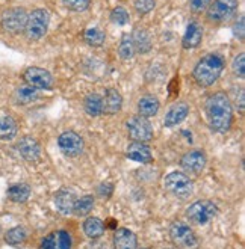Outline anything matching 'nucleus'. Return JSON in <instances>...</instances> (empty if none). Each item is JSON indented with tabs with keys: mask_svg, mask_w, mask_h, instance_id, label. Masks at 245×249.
I'll list each match as a JSON object with an SVG mask.
<instances>
[{
	"mask_svg": "<svg viewBox=\"0 0 245 249\" xmlns=\"http://www.w3.org/2000/svg\"><path fill=\"white\" fill-rule=\"evenodd\" d=\"M62 3L65 5V8H68L70 11L75 12H82L85 9H88L91 0H62Z\"/></svg>",
	"mask_w": 245,
	"mask_h": 249,
	"instance_id": "473e14b6",
	"label": "nucleus"
},
{
	"mask_svg": "<svg viewBox=\"0 0 245 249\" xmlns=\"http://www.w3.org/2000/svg\"><path fill=\"white\" fill-rule=\"evenodd\" d=\"M244 23H245V18L244 17H239V20L233 24V34L241 41L245 38V29H244L245 26H244Z\"/></svg>",
	"mask_w": 245,
	"mask_h": 249,
	"instance_id": "e433bc0d",
	"label": "nucleus"
},
{
	"mask_svg": "<svg viewBox=\"0 0 245 249\" xmlns=\"http://www.w3.org/2000/svg\"><path fill=\"white\" fill-rule=\"evenodd\" d=\"M188 113H189V106L186 105L185 101H179V103L172 105L164 118L165 127H174L180 124L186 116H188Z\"/></svg>",
	"mask_w": 245,
	"mask_h": 249,
	"instance_id": "a211bd4d",
	"label": "nucleus"
},
{
	"mask_svg": "<svg viewBox=\"0 0 245 249\" xmlns=\"http://www.w3.org/2000/svg\"><path fill=\"white\" fill-rule=\"evenodd\" d=\"M136 53V49H135V44L132 41V36L129 35H124L120 41V46H118V54L123 61H129L132 59Z\"/></svg>",
	"mask_w": 245,
	"mask_h": 249,
	"instance_id": "7c9ffc66",
	"label": "nucleus"
},
{
	"mask_svg": "<svg viewBox=\"0 0 245 249\" xmlns=\"http://www.w3.org/2000/svg\"><path fill=\"white\" fill-rule=\"evenodd\" d=\"M217 214H218L217 204H213L209 199L195 201L194 204H191V206L186 209V217H188L189 222H192L195 225H206Z\"/></svg>",
	"mask_w": 245,
	"mask_h": 249,
	"instance_id": "39448f33",
	"label": "nucleus"
},
{
	"mask_svg": "<svg viewBox=\"0 0 245 249\" xmlns=\"http://www.w3.org/2000/svg\"><path fill=\"white\" fill-rule=\"evenodd\" d=\"M156 5V0H135L133 2V6L136 9L138 14L144 16V14H149Z\"/></svg>",
	"mask_w": 245,
	"mask_h": 249,
	"instance_id": "f704fd0d",
	"label": "nucleus"
},
{
	"mask_svg": "<svg viewBox=\"0 0 245 249\" xmlns=\"http://www.w3.org/2000/svg\"><path fill=\"white\" fill-rule=\"evenodd\" d=\"M17 121L5 112L0 113V141H12L17 136Z\"/></svg>",
	"mask_w": 245,
	"mask_h": 249,
	"instance_id": "aec40b11",
	"label": "nucleus"
},
{
	"mask_svg": "<svg viewBox=\"0 0 245 249\" xmlns=\"http://www.w3.org/2000/svg\"><path fill=\"white\" fill-rule=\"evenodd\" d=\"M132 41L135 44V49L136 52L142 53V54H146L151 50L153 47V42H151V36L150 34L146 31V29H142V27H138L133 31L132 34Z\"/></svg>",
	"mask_w": 245,
	"mask_h": 249,
	"instance_id": "412c9836",
	"label": "nucleus"
},
{
	"mask_svg": "<svg viewBox=\"0 0 245 249\" xmlns=\"http://www.w3.org/2000/svg\"><path fill=\"white\" fill-rule=\"evenodd\" d=\"M85 112L90 116H98L103 113V98L98 94H90L85 98Z\"/></svg>",
	"mask_w": 245,
	"mask_h": 249,
	"instance_id": "bb28decb",
	"label": "nucleus"
},
{
	"mask_svg": "<svg viewBox=\"0 0 245 249\" xmlns=\"http://www.w3.org/2000/svg\"><path fill=\"white\" fill-rule=\"evenodd\" d=\"M206 162H207V159L203 151L192 150V151H188L180 159V166L188 174L198 175L206 168Z\"/></svg>",
	"mask_w": 245,
	"mask_h": 249,
	"instance_id": "f8f14e48",
	"label": "nucleus"
},
{
	"mask_svg": "<svg viewBox=\"0 0 245 249\" xmlns=\"http://www.w3.org/2000/svg\"><path fill=\"white\" fill-rule=\"evenodd\" d=\"M126 156L133 160L136 163H142V165H147L151 162V151H150V146L146 145L144 142H132L131 145L127 146V151Z\"/></svg>",
	"mask_w": 245,
	"mask_h": 249,
	"instance_id": "2eb2a0df",
	"label": "nucleus"
},
{
	"mask_svg": "<svg viewBox=\"0 0 245 249\" xmlns=\"http://www.w3.org/2000/svg\"><path fill=\"white\" fill-rule=\"evenodd\" d=\"M86 249H106L103 243H98V242H93L90 243L88 246H86Z\"/></svg>",
	"mask_w": 245,
	"mask_h": 249,
	"instance_id": "ea45409f",
	"label": "nucleus"
},
{
	"mask_svg": "<svg viewBox=\"0 0 245 249\" xmlns=\"http://www.w3.org/2000/svg\"><path fill=\"white\" fill-rule=\"evenodd\" d=\"M164 186L171 195L179 199H188L194 192V181L186 174L179 171L170 172L165 177Z\"/></svg>",
	"mask_w": 245,
	"mask_h": 249,
	"instance_id": "20e7f679",
	"label": "nucleus"
},
{
	"mask_svg": "<svg viewBox=\"0 0 245 249\" xmlns=\"http://www.w3.org/2000/svg\"><path fill=\"white\" fill-rule=\"evenodd\" d=\"M136 234L129 228H118L113 234V249H136Z\"/></svg>",
	"mask_w": 245,
	"mask_h": 249,
	"instance_id": "dca6fc26",
	"label": "nucleus"
},
{
	"mask_svg": "<svg viewBox=\"0 0 245 249\" xmlns=\"http://www.w3.org/2000/svg\"><path fill=\"white\" fill-rule=\"evenodd\" d=\"M224 57L218 53H209L197 62L192 76L200 86H210L218 80L224 70Z\"/></svg>",
	"mask_w": 245,
	"mask_h": 249,
	"instance_id": "f03ea898",
	"label": "nucleus"
},
{
	"mask_svg": "<svg viewBox=\"0 0 245 249\" xmlns=\"http://www.w3.org/2000/svg\"><path fill=\"white\" fill-rule=\"evenodd\" d=\"M23 79L24 82L35 88L37 91H49L53 88L55 85V80H53V76L50 72L44 68H39V67H29L24 74H23Z\"/></svg>",
	"mask_w": 245,
	"mask_h": 249,
	"instance_id": "0eeeda50",
	"label": "nucleus"
},
{
	"mask_svg": "<svg viewBox=\"0 0 245 249\" xmlns=\"http://www.w3.org/2000/svg\"><path fill=\"white\" fill-rule=\"evenodd\" d=\"M71 246H73V239L70 232L64 230L53 231L41 240V249H71Z\"/></svg>",
	"mask_w": 245,
	"mask_h": 249,
	"instance_id": "ddd939ff",
	"label": "nucleus"
},
{
	"mask_svg": "<svg viewBox=\"0 0 245 249\" xmlns=\"http://www.w3.org/2000/svg\"><path fill=\"white\" fill-rule=\"evenodd\" d=\"M210 2L212 0H189V8L194 12H201L210 5Z\"/></svg>",
	"mask_w": 245,
	"mask_h": 249,
	"instance_id": "c9c22d12",
	"label": "nucleus"
},
{
	"mask_svg": "<svg viewBox=\"0 0 245 249\" xmlns=\"http://www.w3.org/2000/svg\"><path fill=\"white\" fill-rule=\"evenodd\" d=\"M39 97L38 91L32 86H20L16 89L14 92V101H16L17 105H21V106H26V105H31L34 101H37Z\"/></svg>",
	"mask_w": 245,
	"mask_h": 249,
	"instance_id": "393cba45",
	"label": "nucleus"
},
{
	"mask_svg": "<svg viewBox=\"0 0 245 249\" xmlns=\"http://www.w3.org/2000/svg\"><path fill=\"white\" fill-rule=\"evenodd\" d=\"M206 116L213 131L226 133L233 123V109L224 92H217L206 101Z\"/></svg>",
	"mask_w": 245,
	"mask_h": 249,
	"instance_id": "f257e3e1",
	"label": "nucleus"
},
{
	"mask_svg": "<svg viewBox=\"0 0 245 249\" xmlns=\"http://www.w3.org/2000/svg\"><path fill=\"white\" fill-rule=\"evenodd\" d=\"M105 222L98 217H88L83 222V232L86 234V237H90L93 240L100 239L105 234Z\"/></svg>",
	"mask_w": 245,
	"mask_h": 249,
	"instance_id": "b1692460",
	"label": "nucleus"
},
{
	"mask_svg": "<svg viewBox=\"0 0 245 249\" xmlns=\"http://www.w3.org/2000/svg\"><path fill=\"white\" fill-rule=\"evenodd\" d=\"M112 190H113V187H112V184H109V183H103L102 186H100V189H98V192H100V195H103L105 198H109L111 195H112Z\"/></svg>",
	"mask_w": 245,
	"mask_h": 249,
	"instance_id": "4c0bfd02",
	"label": "nucleus"
},
{
	"mask_svg": "<svg viewBox=\"0 0 245 249\" xmlns=\"http://www.w3.org/2000/svg\"><path fill=\"white\" fill-rule=\"evenodd\" d=\"M57 145H59V150L68 156V157H76L83 151V138L77 135L76 131H64L62 135L57 138Z\"/></svg>",
	"mask_w": 245,
	"mask_h": 249,
	"instance_id": "9b49d317",
	"label": "nucleus"
},
{
	"mask_svg": "<svg viewBox=\"0 0 245 249\" xmlns=\"http://www.w3.org/2000/svg\"><path fill=\"white\" fill-rule=\"evenodd\" d=\"M83 38L86 41V44H90L91 47H100V46H103L105 44V32L103 31H100L98 27H90V29H86L85 34H83Z\"/></svg>",
	"mask_w": 245,
	"mask_h": 249,
	"instance_id": "c756f323",
	"label": "nucleus"
},
{
	"mask_svg": "<svg viewBox=\"0 0 245 249\" xmlns=\"http://www.w3.org/2000/svg\"><path fill=\"white\" fill-rule=\"evenodd\" d=\"M238 6V0H213V3L207 6V20L213 23L228 20L236 12Z\"/></svg>",
	"mask_w": 245,
	"mask_h": 249,
	"instance_id": "9d476101",
	"label": "nucleus"
},
{
	"mask_svg": "<svg viewBox=\"0 0 245 249\" xmlns=\"http://www.w3.org/2000/svg\"><path fill=\"white\" fill-rule=\"evenodd\" d=\"M170 239L177 248H192L197 245V237H195L192 228L182 221H176L171 224Z\"/></svg>",
	"mask_w": 245,
	"mask_h": 249,
	"instance_id": "6e6552de",
	"label": "nucleus"
},
{
	"mask_svg": "<svg viewBox=\"0 0 245 249\" xmlns=\"http://www.w3.org/2000/svg\"><path fill=\"white\" fill-rule=\"evenodd\" d=\"M244 100H245V91L244 89H241V92H239V112L241 113H244Z\"/></svg>",
	"mask_w": 245,
	"mask_h": 249,
	"instance_id": "58836bf2",
	"label": "nucleus"
},
{
	"mask_svg": "<svg viewBox=\"0 0 245 249\" xmlns=\"http://www.w3.org/2000/svg\"><path fill=\"white\" fill-rule=\"evenodd\" d=\"M201 41H203V27H201V24H198L197 21L189 23V26L186 27L183 39H182L183 49H186V50L195 49L200 46Z\"/></svg>",
	"mask_w": 245,
	"mask_h": 249,
	"instance_id": "f3484780",
	"label": "nucleus"
},
{
	"mask_svg": "<svg viewBox=\"0 0 245 249\" xmlns=\"http://www.w3.org/2000/svg\"><path fill=\"white\" fill-rule=\"evenodd\" d=\"M93 209H94V196L93 195H85V196L77 198L75 201L73 213L76 216H86V214L91 213Z\"/></svg>",
	"mask_w": 245,
	"mask_h": 249,
	"instance_id": "c85d7f7f",
	"label": "nucleus"
},
{
	"mask_svg": "<svg viewBox=\"0 0 245 249\" xmlns=\"http://www.w3.org/2000/svg\"><path fill=\"white\" fill-rule=\"evenodd\" d=\"M31 192H32V190H31V186H29V184H26V183H16V184L9 186L6 195H8V198L12 202L21 204V202H26L29 199V196H31Z\"/></svg>",
	"mask_w": 245,
	"mask_h": 249,
	"instance_id": "a878e982",
	"label": "nucleus"
},
{
	"mask_svg": "<svg viewBox=\"0 0 245 249\" xmlns=\"http://www.w3.org/2000/svg\"><path fill=\"white\" fill-rule=\"evenodd\" d=\"M26 239H27V230L24 227H14L5 232V242L12 246L24 243Z\"/></svg>",
	"mask_w": 245,
	"mask_h": 249,
	"instance_id": "cd10ccee",
	"label": "nucleus"
},
{
	"mask_svg": "<svg viewBox=\"0 0 245 249\" xmlns=\"http://www.w3.org/2000/svg\"><path fill=\"white\" fill-rule=\"evenodd\" d=\"M17 150L27 162H37L41 156V145L32 136H23L17 143Z\"/></svg>",
	"mask_w": 245,
	"mask_h": 249,
	"instance_id": "4468645a",
	"label": "nucleus"
},
{
	"mask_svg": "<svg viewBox=\"0 0 245 249\" xmlns=\"http://www.w3.org/2000/svg\"><path fill=\"white\" fill-rule=\"evenodd\" d=\"M27 12L23 8H11L2 14V27L8 34H20L24 31Z\"/></svg>",
	"mask_w": 245,
	"mask_h": 249,
	"instance_id": "1a4fd4ad",
	"label": "nucleus"
},
{
	"mask_svg": "<svg viewBox=\"0 0 245 249\" xmlns=\"http://www.w3.org/2000/svg\"><path fill=\"white\" fill-rule=\"evenodd\" d=\"M111 20L112 23L115 24H118V26H124L129 23V20H131V17H129V12L121 8V6H117V8H113L112 12H111Z\"/></svg>",
	"mask_w": 245,
	"mask_h": 249,
	"instance_id": "2f4dec72",
	"label": "nucleus"
},
{
	"mask_svg": "<svg viewBox=\"0 0 245 249\" xmlns=\"http://www.w3.org/2000/svg\"><path fill=\"white\" fill-rule=\"evenodd\" d=\"M159 100L153 95H144L139 98L138 103V112L139 116H144V118H150V116H154L157 112H159Z\"/></svg>",
	"mask_w": 245,
	"mask_h": 249,
	"instance_id": "5701e85b",
	"label": "nucleus"
},
{
	"mask_svg": "<svg viewBox=\"0 0 245 249\" xmlns=\"http://www.w3.org/2000/svg\"><path fill=\"white\" fill-rule=\"evenodd\" d=\"M50 23V14L46 9H34L27 14V21L24 26L26 36L31 41H38L47 34Z\"/></svg>",
	"mask_w": 245,
	"mask_h": 249,
	"instance_id": "7ed1b4c3",
	"label": "nucleus"
},
{
	"mask_svg": "<svg viewBox=\"0 0 245 249\" xmlns=\"http://www.w3.org/2000/svg\"><path fill=\"white\" fill-rule=\"evenodd\" d=\"M232 70L239 79H244V76H245V54L244 53H241L233 59Z\"/></svg>",
	"mask_w": 245,
	"mask_h": 249,
	"instance_id": "72a5a7b5",
	"label": "nucleus"
},
{
	"mask_svg": "<svg viewBox=\"0 0 245 249\" xmlns=\"http://www.w3.org/2000/svg\"><path fill=\"white\" fill-rule=\"evenodd\" d=\"M129 136L133 139V142H149L153 139L154 131L150 124V121L144 116H133L126 123Z\"/></svg>",
	"mask_w": 245,
	"mask_h": 249,
	"instance_id": "423d86ee",
	"label": "nucleus"
},
{
	"mask_svg": "<svg viewBox=\"0 0 245 249\" xmlns=\"http://www.w3.org/2000/svg\"><path fill=\"white\" fill-rule=\"evenodd\" d=\"M103 98V113L106 115H113L121 110L123 107V97L121 94L115 89V88H109L105 92Z\"/></svg>",
	"mask_w": 245,
	"mask_h": 249,
	"instance_id": "6ab92c4d",
	"label": "nucleus"
},
{
	"mask_svg": "<svg viewBox=\"0 0 245 249\" xmlns=\"http://www.w3.org/2000/svg\"><path fill=\"white\" fill-rule=\"evenodd\" d=\"M75 195L71 192H67V190H59L55 195V206L57 209V212L62 214H71L73 213V207H75Z\"/></svg>",
	"mask_w": 245,
	"mask_h": 249,
	"instance_id": "4be33fe9",
	"label": "nucleus"
}]
</instances>
